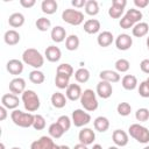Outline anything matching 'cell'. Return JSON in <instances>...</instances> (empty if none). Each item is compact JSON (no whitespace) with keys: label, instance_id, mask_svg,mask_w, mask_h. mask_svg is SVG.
<instances>
[{"label":"cell","instance_id":"6da1fadb","mask_svg":"<svg viewBox=\"0 0 149 149\" xmlns=\"http://www.w3.org/2000/svg\"><path fill=\"white\" fill-rule=\"evenodd\" d=\"M22 62L29 66H33L35 70H38L44 64V56H42L38 50L34 48H28L22 54Z\"/></svg>","mask_w":149,"mask_h":149},{"label":"cell","instance_id":"7a4b0ae2","mask_svg":"<svg viewBox=\"0 0 149 149\" xmlns=\"http://www.w3.org/2000/svg\"><path fill=\"white\" fill-rule=\"evenodd\" d=\"M10 119L14 122V125L22 128H29V127H33L35 114L29 112H22L20 109H14L10 114Z\"/></svg>","mask_w":149,"mask_h":149},{"label":"cell","instance_id":"3957f363","mask_svg":"<svg viewBox=\"0 0 149 149\" xmlns=\"http://www.w3.org/2000/svg\"><path fill=\"white\" fill-rule=\"evenodd\" d=\"M142 12L140 9H136V8H130L127 10V13L121 17L119 24L122 29H130L133 28L136 23L141 22V19H142Z\"/></svg>","mask_w":149,"mask_h":149},{"label":"cell","instance_id":"277c9868","mask_svg":"<svg viewBox=\"0 0 149 149\" xmlns=\"http://www.w3.org/2000/svg\"><path fill=\"white\" fill-rule=\"evenodd\" d=\"M22 102H23V106L26 108L27 112H36L40 106H41V102H40V98L38 95L35 93V91L33 90H26L22 94Z\"/></svg>","mask_w":149,"mask_h":149},{"label":"cell","instance_id":"5b68a950","mask_svg":"<svg viewBox=\"0 0 149 149\" xmlns=\"http://www.w3.org/2000/svg\"><path fill=\"white\" fill-rule=\"evenodd\" d=\"M80 104L84 107L85 111L87 112H93L98 108V99H97V94L91 88H86L84 90L81 97H80Z\"/></svg>","mask_w":149,"mask_h":149},{"label":"cell","instance_id":"8992f818","mask_svg":"<svg viewBox=\"0 0 149 149\" xmlns=\"http://www.w3.org/2000/svg\"><path fill=\"white\" fill-rule=\"evenodd\" d=\"M128 133L133 139H135L140 143L146 144L149 142V129L140 123L130 125L128 128Z\"/></svg>","mask_w":149,"mask_h":149},{"label":"cell","instance_id":"52a82bcc","mask_svg":"<svg viewBox=\"0 0 149 149\" xmlns=\"http://www.w3.org/2000/svg\"><path fill=\"white\" fill-rule=\"evenodd\" d=\"M62 19L64 22L71 26H79L84 22V14L78 9H64L62 13Z\"/></svg>","mask_w":149,"mask_h":149},{"label":"cell","instance_id":"ba28073f","mask_svg":"<svg viewBox=\"0 0 149 149\" xmlns=\"http://www.w3.org/2000/svg\"><path fill=\"white\" fill-rule=\"evenodd\" d=\"M72 123L76 126V127H84L86 125L90 123L91 121V115L85 112L84 109H80V108H77L72 112Z\"/></svg>","mask_w":149,"mask_h":149},{"label":"cell","instance_id":"9c48e42d","mask_svg":"<svg viewBox=\"0 0 149 149\" xmlns=\"http://www.w3.org/2000/svg\"><path fill=\"white\" fill-rule=\"evenodd\" d=\"M126 5H127V1L126 0H113L111 7L108 9V15L112 19H119V17H121L122 14H123V10H125Z\"/></svg>","mask_w":149,"mask_h":149},{"label":"cell","instance_id":"30bf717a","mask_svg":"<svg viewBox=\"0 0 149 149\" xmlns=\"http://www.w3.org/2000/svg\"><path fill=\"white\" fill-rule=\"evenodd\" d=\"M9 91L10 93L17 95L22 94L26 91V80L21 77H15L9 81Z\"/></svg>","mask_w":149,"mask_h":149},{"label":"cell","instance_id":"8fae6325","mask_svg":"<svg viewBox=\"0 0 149 149\" xmlns=\"http://www.w3.org/2000/svg\"><path fill=\"white\" fill-rule=\"evenodd\" d=\"M133 45V38L128 34H120L115 38V47L118 50L126 51Z\"/></svg>","mask_w":149,"mask_h":149},{"label":"cell","instance_id":"7c38bea8","mask_svg":"<svg viewBox=\"0 0 149 149\" xmlns=\"http://www.w3.org/2000/svg\"><path fill=\"white\" fill-rule=\"evenodd\" d=\"M113 93L112 84L105 80H100L97 84V94L102 99H108Z\"/></svg>","mask_w":149,"mask_h":149},{"label":"cell","instance_id":"4fadbf2b","mask_svg":"<svg viewBox=\"0 0 149 149\" xmlns=\"http://www.w3.org/2000/svg\"><path fill=\"white\" fill-rule=\"evenodd\" d=\"M78 140L79 143H83L85 146L92 144L93 141L95 140V133L91 128H83L78 134Z\"/></svg>","mask_w":149,"mask_h":149},{"label":"cell","instance_id":"5bb4252c","mask_svg":"<svg viewBox=\"0 0 149 149\" xmlns=\"http://www.w3.org/2000/svg\"><path fill=\"white\" fill-rule=\"evenodd\" d=\"M55 142L50 136H41L38 140L31 142L30 149H51Z\"/></svg>","mask_w":149,"mask_h":149},{"label":"cell","instance_id":"9a60e30c","mask_svg":"<svg viewBox=\"0 0 149 149\" xmlns=\"http://www.w3.org/2000/svg\"><path fill=\"white\" fill-rule=\"evenodd\" d=\"M1 104L7 109H16V107L20 104V100H19L17 95H15L13 93H6L1 97Z\"/></svg>","mask_w":149,"mask_h":149},{"label":"cell","instance_id":"2e32d148","mask_svg":"<svg viewBox=\"0 0 149 149\" xmlns=\"http://www.w3.org/2000/svg\"><path fill=\"white\" fill-rule=\"evenodd\" d=\"M112 140L116 147H125L128 144V134L122 129H115L112 134Z\"/></svg>","mask_w":149,"mask_h":149},{"label":"cell","instance_id":"e0dca14e","mask_svg":"<svg viewBox=\"0 0 149 149\" xmlns=\"http://www.w3.org/2000/svg\"><path fill=\"white\" fill-rule=\"evenodd\" d=\"M6 69L10 74H14V76L21 74L22 71H23V62L19 61V59H15V58L9 59L6 64Z\"/></svg>","mask_w":149,"mask_h":149},{"label":"cell","instance_id":"ac0fdd59","mask_svg":"<svg viewBox=\"0 0 149 149\" xmlns=\"http://www.w3.org/2000/svg\"><path fill=\"white\" fill-rule=\"evenodd\" d=\"M81 94H83V91L78 84H70L65 91V97L71 101H76L80 99Z\"/></svg>","mask_w":149,"mask_h":149},{"label":"cell","instance_id":"d6986e66","mask_svg":"<svg viewBox=\"0 0 149 149\" xmlns=\"http://www.w3.org/2000/svg\"><path fill=\"white\" fill-rule=\"evenodd\" d=\"M44 56L45 58L51 62V63H55V62H58L62 57V51L56 45H49L47 49H45V52H44Z\"/></svg>","mask_w":149,"mask_h":149},{"label":"cell","instance_id":"ffe728a7","mask_svg":"<svg viewBox=\"0 0 149 149\" xmlns=\"http://www.w3.org/2000/svg\"><path fill=\"white\" fill-rule=\"evenodd\" d=\"M99 77H100V80H105V81H108L111 84L112 83H118L121 79L119 72L113 71V70H102V71H100Z\"/></svg>","mask_w":149,"mask_h":149},{"label":"cell","instance_id":"44dd1931","mask_svg":"<svg viewBox=\"0 0 149 149\" xmlns=\"http://www.w3.org/2000/svg\"><path fill=\"white\" fill-rule=\"evenodd\" d=\"M114 41V36L111 31L108 30H105V31H101L99 33L98 37H97V42L100 47L102 48H106V47H109Z\"/></svg>","mask_w":149,"mask_h":149},{"label":"cell","instance_id":"7402d4cb","mask_svg":"<svg viewBox=\"0 0 149 149\" xmlns=\"http://www.w3.org/2000/svg\"><path fill=\"white\" fill-rule=\"evenodd\" d=\"M50 36H51V40L56 43H61L63 42L64 40H66V30L62 27V26H56L51 29V33H50Z\"/></svg>","mask_w":149,"mask_h":149},{"label":"cell","instance_id":"603a6c76","mask_svg":"<svg viewBox=\"0 0 149 149\" xmlns=\"http://www.w3.org/2000/svg\"><path fill=\"white\" fill-rule=\"evenodd\" d=\"M100 28H101V24L97 19H88L84 22V30L87 34H91V35L97 34L100 30Z\"/></svg>","mask_w":149,"mask_h":149},{"label":"cell","instance_id":"cb8c5ba5","mask_svg":"<svg viewBox=\"0 0 149 149\" xmlns=\"http://www.w3.org/2000/svg\"><path fill=\"white\" fill-rule=\"evenodd\" d=\"M20 40H21V36L15 29H9L3 35V41L8 45H15L20 42Z\"/></svg>","mask_w":149,"mask_h":149},{"label":"cell","instance_id":"d4e9b609","mask_svg":"<svg viewBox=\"0 0 149 149\" xmlns=\"http://www.w3.org/2000/svg\"><path fill=\"white\" fill-rule=\"evenodd\" d=\"M121 84H122V87L125 90H128V91H133L137 87V78L133 74H126L122 77L121 79Z\"/></svg>","mask_w":149,"mask_h":149},{"label":"cell","instance_id":"484cf974","mask_svg":"<svg viewBox=\"0 0 149 149\" xmlns=\"http://www.w3.org/2000/svg\"><path fill=\"white\" fill-rule=\"evenodd\" d=\"M149 31V24L147 22H139L132 28V34L135 37H143Z\"/></svg>","mask_w":149,"mask_h":149},{"label":"cell","instance_id":"4316f807","mask_svg":"<svg viewBox=\"0 0 149 149\" xmlns=\"http://www.w3.org/2000/svg\"><path fill=\"white\" fill-rule=\"evenodd\" d=\"M57 8H58V3L55 0H43L42 3H41L42 12L44 14H48V15H51V14L56 13Z\"/></svg>","mask_w":149,"mask_h":149},{"label":"cell","instance_id":"83f0119b","mask_svg":"<svg viewBox=\"0 0 149 149\" xmlns=\"http://www.w3.org/2000/svg\"><path fill=\"white\" fill-rule=\"evenodd\" d=\"M93 126H94L95 130H98L100 133H105L109 128V120L106 116H98L94 119Z\"/></svg>","mask_w":149,"mask_h":149},{"label":"cell","instance_id":"f1b7e54d","mask_svg":"<svg viewBox=\"0 0 149 149\" xmlns=\"http://www.w3.org/2000/svg\"><path fill=\"white\" fill-rule=\"evenodd\" d=\"M8 23L10 27L13 28H19V27H22L23 23H24V15L22 13H13L9 15L8 17Z\"/></svg>","mask_w":149,"mask_h":149},{"label":"cell","instance_id":"f546056e","mask_svg":"<svg viewBox=\"0 0 149 149\" xmlns=\"http://www.w3.org/2000/svg\"><path fill=\"white\" fill-rule=\"evenodd\" d=\"M50 100H51V104L55 108H63L66 105L68 98L61 92H55V93H52Z\"/></svg>","mask_w":149,"mask_h":149},{"label":"cell","instance_id":"4dcf8cb0","mask_svg":"<svg viewBox=\"0 0 149 149\" xmlns=\"http://www.w3.org/2000/svg\"><path fill=\"white\" fill-rule=\"evenodd\" d=\"M78 47H79V37L74 34L69 35L65 40V48L69 51H74L78 49Z\"/></svg>","mask_w":149,"mask_h":149},{"label":"cell","instance_id":"1f68e13d","mask_svg":"<svg viewBox=\"0 0 149 149\" xmlns=\"http://www.w3.org/2000/svg\"><path fill=\"white\" fill-rule=\"evenodd\" d=\"M55 85L61 88V90H66L68 86L70 85V77L65 76V74H61V73H56L55 77Z\"/></svg>","mask_w":149,"mask_h":149},{"label":"cell","instance_id":"d6a6232c","mask_svg":"<svg viewBox=\"0 0 149 149\" xmlns=\"http://www.w3.org/2000/svg\"><path fill=\"white\" fill-rule=\"evenodd\" d=\"M48 132H49L50 137H52V139H59V137H62V136H63V134L65 133V132L63 130V128H62L57 122L51 123V125L49 126Z\"/></svg>","mask_w":149,"mask_h":149},{"label":"cell","instance_id":"836d02e7","mask_svg":"<svg viewBox=\"0 0 149 149\" xmlns=\"http://www.w3.org/2000/svg\"><path fill=\"white\" fill-rule=\"evenodd\" d=\"M85 12H86V14H88L91 16L97 15L99 13V3H98V1H95V0H88V1H86Z\"/></svg>","mask_w":149,"mask_h":149},{"label":"cell","instance_id":"e575fe53","mask_svg":"<svg viewBox=\"0 0 149 149\" xmlns=\"http://www.w3.org/2000/svg\"><path fill=\"white\" fill-rule=\"evenodd\" d=\"M74 79L78 83H86L90 79V71L85 68H79L74 72Z\"/></svg>","mask_w":149,"mask_h":149},{"label":"cell","instance_id":"d590c367","mask_svg":"<svg viewBox=\"0 0 149 149\" xmlns=\"http://www.w3.org/2000/svg\"><path fill=\"white\" fill-rule=\"evenodd\" d=\"M29 80L33 83V84H42L44 80H45V76L42 71L40 70H33L30 73H29Z\"/></svg>","mask_w":149,"mask_h":149},{"label":"cell","instance_id":"8d00e7d4","mask_svg":"<svg viewBox=\"0 0 149 149\" xmlns=\"http://www.w3.org/2000/svg\"><path fill=\"white\" fill-rule=\"evenodd\" d=\"M114 66H115V70L118 72H127L129 70V68H130V63L126 58H119L115 62Z\"/></svg>","mask_w":149,"mask_h":149},{"label":"cell","instance_id":"74e56055","mask_svg":"<svg viewBox=\"0 0 149 149\" xmlns=\"http://www.w3.org/2000/svg\"><path fill=\"white\" fill-rule=\"evenodd\" d=\"M56 73H61V74H65L68 77H71L73 74V68L69 63H62L57 66Z\"/></svg>","mask_w":149,"mask_h":149},{"label":"cell","instance_id":"f35d334b","mask_svg":"<svg viewBox=\"0 0 149 149\" xmlns=\"http://www.w3.org/2000/svg\"><path fill=\"white\" fill-rule=\"evenodd\" d=\"M35 26H36V28H37L40 31H47V30L51 27V22H50V20L47 19V17H40V19L36 20Z\"/></svg>","mask_w":149,"mask_h":149},{"label":"cell","instance_id":"ab89813d","mask_svg":"<svg viewBox=\"0 0 149 149\" xmlns=\"http://www.w3.org/2000/svg\"><path fill=\"white\" fill-rule=\"evenodd\" d=\"M116 111H118V113H119V115H121V116H127V115H129L130 114V112H132V106L128 104V102H120L118 106H116Z\"/></svg>","mask_w":149,"mask_h":149},{"label":"cell","instance_id":"60d3db41","mask_svg":"<svg viewBox=\"0 0 149 149\" xmlns=\"http://www.w3.org/2000/svg\"><path fill=\"white\" fill-rule=\"evenodd\" d=\"M135 118L137 121L140 122H146L149 120V109L148 108H139L136 112H135Z\"/></svg>","mask_w":149,"mask_h":149},{"label":"cell","instance_id":"b9f144b4","mask_svg":"<svg viewBox=\"0 0 149 149\" xmlns=\"http://www.w3.org/2000/svg\"><path fill=\"white\" fill-rule=\"evenodd\" d=\"M71 119L68 116V115H61L58 119H57V123L63 128V130L66 133L69 129H70V127H71Z\"/></svg>","mask_w":149,"mask_h":149},{"label":"cell","instance_id":"7bdbcfd3","mask_svg":"<svg viewBox=\"0 0 149 149\" xmlns=\"http://www.w3.org/2000/svg\"><path fill=\"white\" fill-rule=\"evenodd\" d=\"M33 127L36 129V130H42L45 128V119L43 115L41 114H35V119H34V123H33Z\"/></svg>","mask_w":149,"mask_h":149},{"label":"cell","instance_id":"ee69618b","mask_svg":"<svg viewBox=\"0 0 149 149\" xmlns=\"http://www.w3.org/2000/svg\"><path fill=\"white\" fill-rule=\"evenodd\" d=\"M139 94L142 98H149V86L147 84V81H142L139 86Z\"/></svg>","mask_w":149,"mask_h":149},{"label":"cell","instance_id":"f6af8a7d","mask_svg":"<svg viewBox=\"0 0 149 149\" xmlns=\"http://www.w3.org/2000/svg\"><path fill=\"white\" fill-rule=\"evenodd\" d=\"M140 68L142 70V72L149 74V58H146L143 59L141 63H140Z\"/></svg>","mask_w":149,"mask_h":149},{"label":"cell","instance_id":"bcb514c9","mask_svg":"<svg viewBox=\"0 0 149 149\" xmlns=\"http://www.w3.org/2000/svg\"><path fill=\"white\" fill-rule=\"evenodd\" d=\"M134 5L137 8H146L149 5V0H134Z\"/></svg>","mask_w":149,"mask_h":149},{"label":"cell","instance_id":"7dc6e473","mask_svg":"<svg viewBox=\"0 0 149 149\" xmlns=\"http://www.w3.org/2000/svg\"><path fill=\"white\" fill-rule=\"evenodd\" d=\"M36 3L35 0H20V5L24 8H30Z\"/></svg>","mask_w":149,"mask_h":149},{"label":"cell","instance_id":"c3c4849f","mask_svg":"<svg viewBox=\"0 0 149 149\" xmlns=\"http://www.w3.org/2000/svg\"><path fill=\"white\" fill-rule=\"evenodd\" d=\"M71 5L74 6L76 8H81V7H85L86 0H72L71 1Z\"/></svg>","mask_w":149,"mask_h":149},{"label":"cell","instance_id":"681fc988","mask_svg":"<svg viewBox=\"0 0 149 149\" xmlns=\"http://www.w3.org/2000/svg\"><path fill=\"white\" fill-rule=\"evenodd\" d=\"M6 118H7V108L1 105L0 106V120L3 121Z\"/></svg>","mask_w":149,"mask_h":149},{"label":"cell","instance_id":"f907efd6","mask_svg":"<svg viewBox=\"0 0 149 149\" xmlns=\"http://www.w3.org/2000/svg\"><path fill=\"white\" fill-rule=\"evenodd\" d=\"M73 149H88V148H87V146H85L83 143H78V144H76L73 147Z\"/></svg>","mask_w":149,"mask_h":149},{"label":"cell","instance_id":"816d5d0a","mask_svg":"<svg viewBox=\"0 0 149 149\" xmlns=\"http://www.w3.org/2000/svg\"><path fill=\"white\" fill-rule=\"evenodd\" d=\"M92 149H102V147H101V146H100V144H94V146H93V148H92Z\"/></svg>","mask_w":149,"mask_h":149},{"label":"cell","instance_id":"f5cc1de1","mask_svg":"<svg viewBox=\"0 0 149 149\" xmlns=\"http://www.w3.org/2000/svg\"><path fill=\"white\" fill-rule=\"evenodd\" d=\"M59 149H70V147H69V146L63 144V146H59Z\"/></svg>","mask_w":149,"mask_h":149},{"label":"cell","instance_id":"db71d44e","mask_svg":"<svg viewBox=\"0 0 149 149\" xmlns=\"http://www.w3.org/2000/svg\"><path fill=\"white\" fill-rule=\"evenodd\" d=\"M51 149H59V146H58V144H56V143H55V144H54V147H52V148H51Z\"/></svg>","mask_w":149,"mask_h":149},{"label":"cell","instance_id":"11a10c76","mask_svg":"<svg viewBox=\"0 0 149 149\" xmlns=\"http://www.w3.org/2000/svg\"><path fill=\"white\" fill-rule=\"evenodd\" d=\"M146 43H147V48H148V50H149V36L147 37V42H146Z\"/></svg>","mask_w":149,"mask_h":149},{"label":"cell","instance_id":"9f6ffc18","mask_svg":"<svg viewBox=\"0 0 149 149\" xmlns=\"http://www.w3.org/2000/svg\"><path fill=\"white\" fill-rule=\"evenodd\" d=\"M108 149H119V147H116V146H112V147H109Z\"/></svg>","mask_w":149,"mask_h":149},{"label":"cell","instance_id":"6f0895ef","mask_svg":"<svg viewBox=\"0 0 149 149\" xmlns=\"http://www.w3.org/2000/svg\"><path fill=\"white\" fill-rule=\"evenodd\" d=\"M0 149H5V144H3L2 142L0 143Z\"/></svg>","mask_w":149,"mask_h":149},{"label":"cell","instance_id":"680465c9","mask_svg":"<svg viewBox=\"0 0 149 149\" xmlns=\"http://www.w3.org/2000/svg\"><path fill=\"white\" fill-rule=\"evenodd\" d=\"M146 81H147V84H148V86H149V77L146 79Z\"/></svg>","mask_w":149,"mask_h":149},{"label":"cell","instance_id":"91938a15","mask_svg":"<svg viewBox=\"0 0 149 149\" xmlns=\"http://www.w3.org/2000/svg\"><path fill=\"white\" fill-rule=\"evenodd\" d=\"M12 149H21V148H19V147H13Z\"/></svg>","mask_w":149,"mask_h":149},{"label":"cell","instance_id":"94428289","mask_svg":"<svg viewBox=\"0 0 149 149\" xmlns=\"http://www.w3.org/2000/svg\"><path fill=\"white\" fill-rule=\"evenodd\" d=\"M143 149H149V146H146V147H144Z\"/></svg>","mask_w":149,"mask_h":149}]
</instances>
